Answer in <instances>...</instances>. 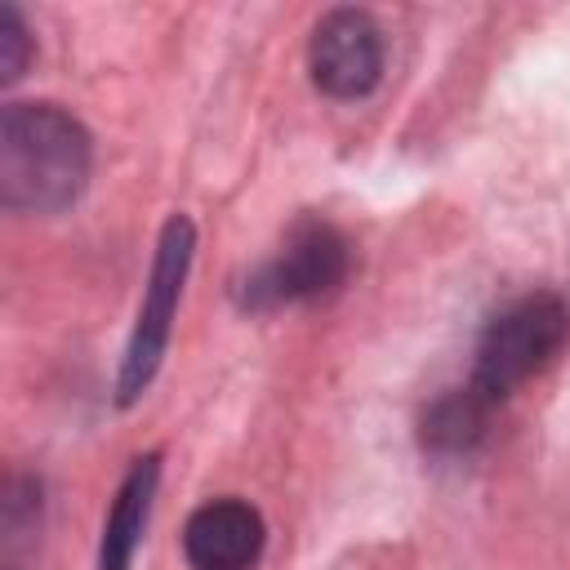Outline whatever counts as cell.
<instances>
[{
    "label": "cell",
    "instance_id": "cell-1",
    "mask_svg": "<svg viewBox=\"0 0 570 570\" xmlns=\"http://www.w3.org/2000/svg\"><path fill=\"white\" fill-rule=\"evenodd\" d=\"M89 178V134L53 102H13L0 116V200L18 214L67 209Z\"/></svg>",
    "mask_w": 570,
    "mask_h": 570
},
{
    "label": "cell",
    "instance_id": "cell-2",
    "mask_svg": "<svg viewBox=\"0 0 570 570\" xmlns=\"http://www.w3.org/2000/svg\"><path fill=\"white\" fill-rule=\"evenodd\" d=\"M570 334V312L561 298L552 294H525L517 298L512 307H503L481 343H476V370H472V383L503 401L517 383H525L530 374H539L566 343Z\"/></svg>",
    "mask_w": 570,
    "mask_h": 570
},
{
    "label": "cell",
    "instance_id": "cell-3",
    "mask_svg": "<svg viewBox=\"0 0 570 570\" xmlns=\"http://www.w3.org/2000/svg\"><path fill=\"white\" fill-rule=\"evenodd\" d=\"M347 267H352V254H347L343 232L321 223V218H307L285 236L281 254L249 276L245 303L249 307H281V303L330 298L347 281Z\"/></svg>",
    "mask_w": 570,
    "mask_h": 570
},
{
    "label": "cell",
    "instance_id": "cell-4",
    "mask_svg": "<svg viewBox=\"0 0 570 570\" xmlns=\"http://www.w3.org/2000/svg\"><path fill=\"white\" fill-rule=\"evenodd\" d=\"M191 245H196V227L183 214H174L160 232L156 267H151V281H147V294H142L138 321H134V338H129V352H125V365H120V401L125 405L138 401V392L151 383V374L165 356L169 321H174L183 276H187V263H191Z\"/></svg>",
    "mask_w": 570,
    "mask_h": 570
},
{
    "label": "cell",
    "instance_id": "cell-5",
    "mask_svg": "<svg viewBox=\"0 0 570 570\" xmlns=\"http://www.w3.org/2000/svg\"><path fill=\"white\" fill-rule=\"evenodd\" d=\"M312 80L330 98H365L383 76V31L361 9H334L312 36Z\"/></svg>",
    "mask_w": 570,
    "mask_h": 570
},
{
    "label": "cell",
    "instance_id": "cell-6",
    "mask_svg": "<svg viewBox=\"0 0 570 570\" xmlns=\"http://www.w3.org/2000/svg\"><path fill=\"white\" fill-rule=\"evenodd\" d=\"M183 548L196 570H249L263 552V517L240 499H214L191 512Z\"/></svg>",
    "mask_w": 570,
    "mask_h": 570
},
{
    "label": "cell",
    "instance_id": "cell-7",
    "mask_svg": "<svg viewBox=\"0 0 570 570\" xmlns=\"http://www.w3.org/2000/svg\"><path fill=\"white\" fill-rule=\"evenodd\" d=\"M156 476H160V459H156V454L138 459V463H134V472L125 476V485H120V494H116V503H111L107 530H102L98 570H129L134 548H138V534H142L147 512H151Z\"/></svg>",
    "mask_w": 570,
    "mask_h": 570
},
{
    "label": "cell",
    "instance_id": "cell-8",
    "mask_svg": "<svg viewBox=\"0 0 570 570\" xmlns=\"http://www.w3.org/2000/svg\"><path fill=\"white\" fill-rule=\"evenodd\" d=\"M490 405L494 396H485L476 383L445 392L441 401H432V410L423 414V445L436 454H459L472 441H481L485 423H490Z\"/></svg>",
    "mask_w": 570,
    "mask_h": 570
},
{
    "label": "cell",
    "instance_id": "cell-9",
    "mask_svg": "<svg viewBox=\"0 0 570 570\" xmlns=\"http://www.w3.org/2000/svg\"><path fill=\"white\" fill-rule=\"evenodd\" d=\"M27 53H31V40H27V27H22L18 9L13 4H0V80L22 76Z\"/></svg>",
    "mask_w": 570,
    "mask_h": 570
}]
</instances>
